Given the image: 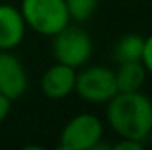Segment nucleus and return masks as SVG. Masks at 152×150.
<instances>
[{"label": "nucleus", "instance_id": "obj_1", "mask_svg": "<svg viewBox=\"0 0 152 150\" xmlns=\"http://www.w3.org/2000/svg\"><path fill=\"white\" fill-rule=\"evenodd\" d=\"M106 122L118 138L147 143L152 127V99L142 90L117 92L106 103Z\"/></svg>", "mask_w": 152, "mask_h": 150}, {"label": "nucleus", "instance_id": "obj_2", "mask_svg": "<svg viewBox=\"0 0 152 150\" xmlns=\"http://www.w3.org/2000/svg\"><path fill=\"white\" fill-rule=\"evenodd\" d=\"M20 12L27 28L44 37H53L71 23L66 0H21Z\"/></svg>", "mask_w": 152, "mask_h": 150}, {"label": "nucleus", "instance_id": "obj_3", "mask_svg": "<svg viewBox=\"0 0 152 150\" xmlns=\"http://www.w3.org/2000/svg\"><path fill=\"white\" fill-rule=\"evenodd\" d=\"M104 136V124L94 113H78L71 117L58 136V147L64 150H97Z\"/></svg>", "mask_w": 152, "mask_h": 150}, {"label": "nucleus", "instance_id": "obj_4", "mask_svg": "<svg viewBox=\"0 0 152 150\" xmlns=\"http://www.w3.org/2000/svg\"><path fill=\"white\" fill-rule=\"evenodd\" d=\"M51 39V51L55 62L66 64L73 69H80L90 62L94 53V42L85 28L69 23Z\"/></svg>", "mask_w": 152, "mask_h": 150}, {"label": "nucleus", "instance_id": "obj_5", "mask_svg": "<svg viewBox=\"0 0 152 150\" xmlns=\"http://www.w3.org/2000/svg\"><path fill=\"white\" fill-rule=\"evenodd\" d=\"M76 95L88 104H106L117 90L115 71L106 66H83L76 71Z\"/></svg>", "mask_w": 152, "mask_h": 150}, {"label": "nucleus", "instance_id": "obj_6", "mask_svg": "<svg viewBox=\"0 0 152 150\" xmlns=\"http://www.w3.org/2000/svg\"><path fill=\"white\" fill-rule=\"evenodd\" d=\"M28 88V74L23 62L12 53L0 50V94L12 103L23 97Z\"/></svg>", "mask_w": 152, "mask_h": 150}, {"label": "nucleus", "instance_id": "obj_7", "mask_svg": "<svg viewBox=\"0 0 152 150\" xmlns=\"http://www.w3.org/2000/svg\"><path fill=\"white\" fill-rule=\"evenodd\" d=\"M76 71L66 64L55 62L50 66L42 76H41V92L44 97L51 101H62L75 94V83H76Z\"/></svg>", "mask_w": 152, "mask_h": 150}, {"label": "nucleus", "instance_id": "obj_8", "mask_svg": "<svg viewBox=\"0 0 152 150\" xmlns=\"http://www.w3.org/2000/svg\"><path fill=\"white\" fill-rule=\"evenodd\" d=\"M25 34L27 25L20 7L12 4H0V50L12 51L23 42Z\"/></svg>", "mask_w": 152, "mask_h": 150}, {"label": "nucleus", "instance_id": "obj_9", "mask_svg": "<svg viewBox=\"0 0 152 150\" xmlns=\"http://www.w3.org/2000/svg\"><path fill=\"white\" fill-rule=\"evenodd\" d=\"M115 71V81H117V90L118 92H136L142 90L147 79V71L142 64V60L136 62H122L117 64Z\"/></svg>", "mask_w": 152, "mask_h": 150}, {"label": "nucleus", "instance_id": "obj_10", "mask_svg": "<svg viewBox=\"0 0 152 150\" xmlns=\"http://www.w3.org/2000/svg\"><path fill=\"white\" fill-rule=\"evenodd\" d=\"M143 36L140 34H124L113 44L112 50V58L115 64L122 62H136L142 60V51H143Z\"/></svg>", "mask_w": 152, "mask_h": 150}, {"label": "nucleus", "instance_id": "obj_11", "mask_svg": "<svg viewBox=\"0 0 152 150\" xmlns=\"http://www.w3.org/2000/svg\"><path fill=\"white\" fill-rule=\"evenodd\" d=\"M97 5H99V0H66L69 20L75 23L88 21L96 14Z\"/></svg>", "mask_w": 152, "mask_h": 150}, {"label": "nucleus", "instance_id": "obj_12", "mask_svg": "<svg viewBox=\"0 0 152 150\" xmlns=\"http://www.w3.org/2000/svg\"><path fill=\"white\" fill-rule=\"evenodd\" d=\"M142 64L147 71V74L152 76V34L143 39V51H142Z\"/></svg>", "mask_w": 152, "mask_h": 150}, {"label": "nucleus", "instance_id": "obj_13", "mask_svg": "<svg viewBox=\"0 0 152 150\" xmlns=\"http://www.w3.org/2000/svg\"><path fill=\"white\" fill-rule=\"evenodd\" d=\"M145 147H147L145 141H138L131 138H118V141L112 145L113 150H143Z\"/></svg>", "mask_w": 152, "mask_h": 150}, {"label": "nucleus", "instance_id": "obj_14", "mask_svg": "<svg viewBox=\"0 0 152 150\" xmlns=\"http://www.w3.org/2000/svg\"><path fill=\"white\" fill-rule=\"evenodd\" d=\"M11 108H12V101L0 94V125L7 120V117L11 113Z\"/></svg>", "mask_w": 152, "mask_h": 150}, {"label": "nucleus", "instance_id": "obj_15", "mask_svg": "<svg viewBox=\"0 0 152 150\" xmlns=\"http://www.w3.org/2000/svg\"><path fill=\"white\" fill-rule=\"evenodd\" d=\"M147 145L152 149V127H151V131H149V134H147Z\"/></svg>", "mask_w": 152, "mask_h": 150}]
</instances>
